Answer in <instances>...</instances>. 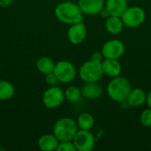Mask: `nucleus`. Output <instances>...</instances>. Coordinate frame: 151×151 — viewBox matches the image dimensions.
<instances>
[{
  "instance_id": "obj_1",
  "label": "nucleus",
  "mask_w": 151,
  "mask_h": 151,
  "mask_svg": "<svg viewBox=\"0 0 151 151\" xmlns=\"http://www.w3.org/2000/svg\"><path fill=\"white\" fill-rule=\"evenodd\" d=\"M55 16L62 23L73 25L83 21V12L78 4L72 1L59 3L55 8Z\"/></svg>"
},
{
  "instance_id": "obj_15",
  "label": "nucleus",
  "mask_w": 151,
  "mask_h": 151,
  "mask_svg": "<svg viewBox=\"0 0 151 151\" xmlns=\"http://www.w3.org/2000/svg\"><path fill=\"white\" fill-rule=\"evenodd\" d=\"M146 100L147 93L142 88H136L131 89L126 102L131 107H140L146 103Z\"/></svg>"
},
{
  "instance_id": "obj_7",
  "label": "nucleus",
  "mask_w": 151,
  "mask_h": 151,
  "mask_svg": "<svg viewBox=\"0 0 151 151\" xmlns=\"http://www.w3.org/2000/svg\"><path fill=\"white\" fill-rule=\"evenodd\" d=\"M73 142L77 151H91L96 144L95 136L90 130H78Z\"/></svg>"
},
{
  "instance_id": "obj_25",
  "label": "nucleus",
  "mask_w": 151,
  "mask_h": 151,
  "mask_svg": "<svg viewBox=\"0 0 151 151\" xmlns=\"http://www.w3.org/2000/svg\"><path fill=\"white\" fill-rule=\"evenodd\" d=\"M91 60L95 61V62H97V63H102L103 60L104 59V57L102 53V51H96V52H94L92 55H91Z\"/></svg>"
},
{
  "instance_id": "obj_18",
  "label": "nucleus",
  "mask_w": 151,
  "mask_h": 151,
  "mask_svg": "<svg viewBox=\"0 0 151 151\" xmlns=\"http://www.w3.org/2000/svg\"><path fill=\"white\" fill-rule=\"evenodd\" d=\"M55 65L56 64L54 63V61L49 57H42L36 62V67L38 71L41 73H43L45 75L48 73H53Z\"/></svg>"
},
{
  "instance_id": "obj_21",
  "label": "nucleus",
  "mask_w": 151,
  "mask_h": 151,
  "mask_svg": "<svg viewBox=\"0 0 151 151\" xmlns=\"http://www.w3.org/2000/svg\"><path fill=\"white\" fill-rule=\"evenodd\" d=\"M64 93H65V99L68 100L69 102H72V103H75V102L79 101L81 99V97L82 96L81 89L76 86L68 87Z\"/></svg>"
},
{
  "instance_id": "obj_11",
  "label": "nucleus",
  "mask_w": 151,
  "mask_h": 151,
  "mask_svg": "<svg viewBox=\"0 0 151 151\" xmlns=\"http://www.w3.org/2000/svg\"><path fill=\"white\" fill-rule=\"evenodd\" d=\"M104 0H79L78 4L83 14L94 16L100 14L104 8Z\"/></svg>"
},
{
  "instance_id": "obj_23",
  "label": "nucleus",
  "mask_w": 151,
  "mask_h": 151,
  "mask_svg": "<svg viewBox=\"0 0 151 151\" xmlns=\"http://www.w3.org/2000/svg\"><path fill=\"white\" fill-rule=\"evenodd\" d=\"M58 151H77L76 148L73 144V141H65V142H59L58 146L57 148Z\"/></svg>"
},
{
  "instance_id": "obj_4",
  "label": "nucleus",
  "mask_w": 151,
  "mask_h": 151,
  "mask_svg": "<svg viewBox=\"0 0 151 151\" xmlns=\"http://www.w3.org/2000/svg\"><path fill=\"white\" fill-rule=\"evenodd\" d=\"M79 76L85 82H98L104 76L102 63L93 60L84 62L79 69Z\"/></svg>"
},
{
  "instance_id": "obj_26",
  "label": "nucleus",
  "mask_w": 151,
  "mask_h": 151,
  "mask_svg": "<svg viewBox=\"0 0 151 151\" xmlns=\"http://www.w3.org/2000/svg\"><path fill=\"white\" fill-rule=\"evenodd\" d=\"M146 103L148 104V106L151 108V91H150L148 94H147V100H146Z\"/></svg>"
},
{
  "instance_id": "obj_3",
  "label": "nucleus",
  "mask_w": 151,
  "mask_h": 151,
  "mask_svg": "<svg viewBox=\"0 0 151 151\" xmlns=\"http://www.w3.org/2000/svg\"><path fill=\"white\" fill-rule=\"evenodd\" d=\"M78 129L77 122L73 119L62 118L55 123L53 134L59 142L73 141Z\"/></svg>"
},
{
  "instance_id": "obj_14",
  "label": "nucleus",
  "mask_w": 151,
  "mask_h": 151,
  "mask_svg": "<svg viewBox=\"0 0 151 151\" xmlns=\"http://www.w3.org/2000/svg\"><path fill=\"white\" fill-rule=\"evenodd\" d=\"M81 89L82 96L89 100L98 99L103 96L104 93V89L102 86L98 84V82H87Z\"/></svg>"
},
{
  "instance_id": "obj_5",
  "label": "nucleus",
  "mask_w": 151,
  "mask_h": 151,
  "mask_svg": "<svg viewBox=\"0 0 151 151\" xmlns=\"http://www.w3.org/2000/svg\"><path fill=\"white\" fill-rule=\"evenodd\" d=\"M125 27L134 28L142 26L146 19V12L140 6H128L121 16Z\"/></svg>"
},
{
  "instance_id": "obj_2",
  "label": "nucleus",
  "mask_w": 151,
  "mask_h": 151,
  "mask_svg": "<svg viewBox=\"0 0 151 151\" xmlns=\"http://www.w3.org/2000/svg\"><path fill=\"white\" fill-rule=\"evenodd\" d=\"M131 89L132 87L129 81L120 75L112 78L106 88L107 94L110 98L117 103L126 102Z\"/></svg>"
},
{
  "instance_id": "obj_10",
  "label": "nucleus",
  "mask_w": 151,
  "mask_h": 151,
  "mask_svg": "<svg viewBox=\"0 0 151 151\" xmlns=\"http://www.w3.org/2000/svg\"><path fill=\"white\" fill-rule=\"evenodd\" d=\"M88 29L86 25L82 22H78L71 25L67 32V37L73 44L81 43L87 37Z\"/></svg>"
},
{
  "instance_id": "obj_22",
  "label": "nucleus",
  "mask_w": 151,
  "mask_h": 151,
  "mask_svg": "<svg viewBox=\"0 0 151 151\" xmlns=\"http://www.w3.org/2000/svg\"><path fill=\"white\" fill-rule=\"evenodd\" d=\"M140 120L142 126L146 127H151V108H148L141 113Z\"/></svg>"
},
{
  "instance_id": "obj_19",
  "label": "nucleus",
  "mask_w": 151,
  "mask_h": 151,
  "mask_svg": "<svg viewBox=\"0 0 151 151\" xmlns=\"http://www.w3.org/2000/svg\"><path fill=\"white\" fill-rule=\"evenodd\" d=\"M77 125L80 129L91 130L95 126V119L92 114L88 112H83L78 117Z\"/></svg>"
},
{
  "instance_id": "obj_16",
  "label": "nucleus",
  "mask_w": 151,
  "mask_h": 151,
  "mask_svg": "<svg viewBox=\"0 0 151 151\" xmlns=\"http://www.w3.org/2000/svg\"><path fill=\"white\" fill-rule=\"evenodd\" d=\"M124 23L121 17L109 16L105 20V29L106 31L113 35L120 34L124 29Z\"/></svg>"
},
{
  "instance_id": "obj_8",
  "label": "nucleus",
  "mask_w": 151,
  "mask_h": 151,
  "mask_svg": "<svg viewBox=\"0 0 151 151\" xmlns=\"http://www.w3.org/2000/svg\"><path fill=\"white\" fill-rule=\"evenodd\" d=\"M65 93L63 90L56 86L49 88L42 96L43 104L49 109H55L59 107L65 100Z\"/></svg>"
},
{
  "instance_id": "obj_12",
  "label": "nucleus",
  "mask_w": 151,
  "mask_h": 151,
  "mask_svg": "<svg viewBox=\"0 0 151 151\" xmlns=\"http://www.w3.org/2000/svg\"><path fill=\"white\" fill-rule=\"evenodd\" d=\"M128 7V0H106L104 8L110 16L121 17Z\"/></svg>"
},
{
  "instance_id": "obj_27",
  "label": "nucleus",
  "mask_w": 151,
  "mask_h": 151,
  "mask_svg": "<svg viewBox=\"0 0 151 151\" xmlns=\"http://www.w3.org/2000/svg\"><path fill=\"white\" fill-rule=\"evenodd\" d=\"M150 148H151V145H150Z\"/></svg>"
},
{
  "instance_id": "obj_9",
  "label": "nucleus",
  "mask_w": 151,
  "mask_h": 151,
  "mask_svg": "<svg viewBox=\"0 0 151 151\" xmlns=\"http://www.w3.org/2000/svg\"><path fill=\"white\" fill-rule=\"evenodd\" d=\"M102 53L104 58L119 59L125 53V45L118 39L109 40L103 45Z\"/></svg>"
},
{
  "instance_id": "obj_20",
  "label": "nucleus",
  "mask_w": 151,
  "mask_h": 151,
  "mask_svg": "<svg viewBox=\"0 0 151 151\" xmlns=\"http://www.w3.org/2000/svg\"><path fill=\"white\" fill-rule=\"evenodd\" d=\"M13 85L7 81H0V100H8L14 95Z\"/></svg>"
},
{
  "instance_id": "obj_17",
  "label": "nucleus",
  "mask_w": 151,
  "mask_h": 151,
  "mask_svg": "<svg viewBox=\"0 0 151 151\" xmlns=\"http://www.w3.org/2000/svg\"><path fill=\"white\" fill-rule=\"evenodd\" d=\"M59 141L53 134H43L38 140V147L42 151L57 150Z\"/></svg>"
},
{
  "instance_id": "obj_6",
  "label": "nucleus",
  "mask_w": 151,
  "mask_h": 151,
  "mask_svg": "<svg viewBox=\"0 0 151 151\" xmlns=\"http://www.w3.org/2000/svg\"><path fill=\"white\" fill-rule=\"evenodd\" d=\"M53 73L57 76L58 81L63 83H70L76 77L75 66L69 61H59L55 65Z\"/></svg>"
},
{
  "instance_id": "obj_24",
  "label": "nucleus",
  "mask_w": 151,
  "mask_h": 151,
  "mask_svg": "<svg viewBox=\"0 0 151 151\" xmlns=\"http://www.w3.org/2000/svg\"><path fill=\"white\" fill-rule=\"evenodd\" d=\"M45 81H46V83H47V84L51 85V86H54V85L58 81V78H57V76L55 75L54 73H50L46 74Z\"/></svg>"
},
{
  "instance_id": "obj_13",
  "label": "nucleus",
  "mask_w": 151,
  "mask_h": 151,
  "mask_svg": "<svg viewBox=\"0 0 151 151\" xmlns=\"http://www.w3.org/2000/svg\"><path fill=\"white\" fill-rule=\"evenodd\" d=\"M102 68L104 74L111 78L119 76L122 72V65L119 59L104 58L102 62Z\"/></svg>"
}]
</instances>
